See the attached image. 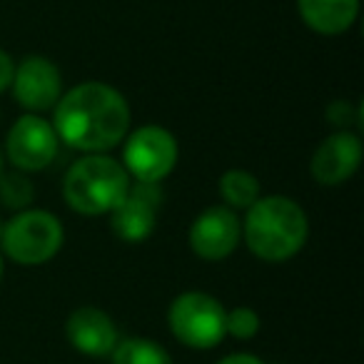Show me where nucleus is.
I'll list each match as a JSON object with an SVG mask.
<instances>
[{
  "label": "nucleus",
  "instance_id": "obj_1",
  "mask_svg": "<svg viewBox=\"0 0 364 364\" xmlns=\"http://www.w3.org/2000/svg\"><path fill=\"white\" fill-rule=\"evenodd\" d=\"M60 142L80 152H105L125 140L130 130V105L107 82H80L55 102L53 117Z\"/></svg>",
  "mask_w": 364,
  "mask_h": 364
},
{
  "label": "nucleus",
  "instance_id": "obj_2",
  "mask_svg": "<svg viewBox=\"0 0 364 364\" xmlns=\"http://www.w3.org/2000/svg\"><path fill=\"white\" fill-rule=\"evenodd\" d=\"M245 242L264 262H284L304 247L309 237L307 213L284 195L259 198L242 225Z\"/></svg>",
  "mask_w": 364,
  "mask_h": 364
},
{
  "label": "nucleus",
  "instance_id": "obj_3",
  "mask_svg": "<svg viewBox=\"0 0 364 364\" xmlns=\"http://www.w3.org/2000/svg\"><path fill=\"white\" fill-rule=\"evenodd\" d=\"M130 175L120 162L92 152L70 165L63 182V198L75 213L97 218L110 215L130 190Z\"/></svg>",
  "mask_w": 364,
  "mask_h": 364
},
{
  "label": "nucleus",
  "instance_id": "obj_4",
  "mask_svg": "<svg viewBox=\"0 0 364 364\" xmlns=\"http://www.w3.org/2000/svg\"><path fill=\"white\" fill-rule=\"evenodd\" d=\"M63 232L60 220L46 210H23L0 230V247L8 259L23 267L46 264L60 252Z\"/></svg>",
  "mask_w": 364,
  "mask_h": 364
},
{
  "label": "nucleus",
  "instance_id": "obj_5",
  "mask_svg": "<svg viewBox=\"0 0 364 364\" xmlns=\"http://www.w3.org/2000/svg\"><path fill=\"white\" fill-rule=\"evenodd\" d=\"M225 314L220 299L205 292H182L172 299L167 322L177 342L193 349H213L228 337Z\"/></svg>",
  "mask_w": 364,
  "mask_h": 364
},
{
  "label": "nucleus",
  "instance_id": "obj_6",
  "mask_svg": "<svg viewBox=\"0 0 364 364\" xmlns=\"http://www.w3.org/2000/svg\"><path fill=\"white\" fill-rule=\"evenodd\" d=\"M177 155L180 150H177V140L170 130L160 125H145L137 127L125 140V150H122L125 165L122 167L135 182L160 185V180H165L172 172Z\"/></svg>",
  "mask_w": 364,
  "mask_h": 364
},
{
  "label": "nucleus",
  "instance_id": "obj_7",
  "mask_svg": "<svg viewBox=\"0 0 364 364\" xmlns=\"http://www.w3.org/2000/svg\"><path fill=\"white\" fill-rule=\"evenodd\" d=\"M58 137L53 122L43 120L41 115H23L13 122L8 132L6 155L21 172H38L46 170L58 155Z\"/></svg>",
  "mask_w": 364,
  "mask_h": 364
},
{
  "label": "nucleus",
  "instance_id": "obj_8",
  "mask_svg": "<svg viewBox=\"0 0 364 364\" xmlns=\"http://www.w3.org/2000/svg\"><path fill=\"white\" fill-rule=\"evenodd\" d=\"M11 87L18 105L38 115L55 107V102L60 100L63 77L53 60L43 55H28L16 65Z\"/></svg>",
  "mask_w": 364,
  "mask_h": 364
},
{
  "label": "nucleus",
  "instance_id": "obj_9",
  "mask_svg": "<svg viewBox=\"0 0 364 364\" xmlns=\"http://www.w3.org/2000/svg\"><path fill=\"white\" fill-rule=\"evenodd\" d=\"M242 240V223L237 213L225 205H213L195 218L190 228V247L200 259L220 262L237 250Z\"/></svg>",
  "mask_w": 364,
  "mask_h": 364
},
{
  "label": "nucleus",
  "instance_id": "obj_10",
  "mask_svg": "<svg viewBox=\"0 0 364 364\" xmlns=\"http://www.w3.org/2000/svg\"><path fill=\"white\" fill-rule=\"evenodd\" d=\"M162 193L152 182H135L130 185L127 195L120 200L115 210L110 213L112 232L122 242H145L157 225V210H160Z\"/></svg>",
  "mask_w": 364,
  "mask_h": 364
},
{
  "label": "nucleus",
  "instance_id": "obj_11",
  "mask_svg": "<svg viewBox=\"0 0 364 364\" xmlns=\"http://www.w3.org/2000/svg\"><path fill=\"white\" fill-rule=\"evenodd\" d=\"M362 162V140L349 130H339L319 142L314 150L309 170L322 188H337L344 185Z\"/></svg>",
  "mask_w": 364,
  "mask_h": 364
},
{
  "label": "nucleus",
  "instance_id": "obj_12",
  "mask_svg": "<svg viewBox=\"0 0 364 364\" xmlns=\"http://www.w3.org/2000/svg\"><path fill=\"white\" fill-rule=\"evenodd\" d=\"M65 337L87 357H107L120 342L112 317L97 307H77L65 322Z\"/></svg>",
  "mask_w": 364,
  "mask_h": 364
},
{
  "label": "nucleus",
  "instance_id": "obj_13",
  "mask_svg": "<svg viewBox=\"0 0 364 364\" xmlns=\"http://www.w3.org/2000/svg\"><path fill=\"white\" fill-rule=\"evenodd\" d=\"M304 26L322 36H339L354 26L359 16V0H297Z\"/></svg>",
  "mask_w": 364,
  "mask_h": 364
},
{
  "label": "nucleus",
  "instance_id": "obj_14",
  "mask_svg": "<svg viewBox=\"0 0 364 364\" xmlns=\"http://www.w3.org/2000/svg\"><path fill=\"white\" fill-rule=\"evenodd\" d=\"M220 198L230 210H250L259 200V182L247 170H228L220 177Z\"/></svg>",
  "mask_w": 364,
  "mask_h": 364
},
{
  "label": "nucleus",
  "instance_id": "obj_15",
  "mask_svg": "<svg viewBox=\"0 0 364 364\" xmlns=\"http://www.w3.org/2000/svg\"><path fill=\"white\" fill-rule=\"evenodd\" d=\"M112 364H172L170 354L145 337L120 339L112 349Z\"/></svg>",
  "mask_w": 364,
  "mask_h": 364
},
{
  "label": "nucleus",
  "instance_id": "obj_16",
  "mask_svg": "<svg viewBox=\"0 0 364 364\" xmlns=\"http://www.w3.org/2000/svg\"><path fill=\"white\" fill-rule=\"evenodd\" d=\"M36 198V188L33 182L26 177V172H3L0 175V203L6 205L8 210H28V205Z\"/></svg>",
  "mask_w": 364,
  "mask_h": 364
},
{
  "label": "nucleus",
  "instance_id": "obj_17",
  "mask_svg": "<svg viewBox=\"0 0 364 364\" xmlns=\"http://www.w3.org/2000/svg\"><path fill=\"white\" fill-rule=\"evenodd\" d=\"M225 332L235 339H252L259 332V314L252 307H235L225 314Z\"/></svg>",
  "mask_w": 364,
  "mask_h": 364
},
{
  "label": "nucleus",
  "instance_id": "obj_18",
  "mask_svg": "<svg viewBox=\"0 0 364 364\" xmlns=\"http://www.w3.org/2000/svg\"><path fill=\"white\" fill-rule=\"evenodd\" d=\"M327 117L332 120V125H339V127H347L349 122H354L357 112L349 107V102L344 100H334L332 105L327 107Z\"/></svg>",
  "mask_w": 364,
  "mask_h": 364
},
{
  "label": "nucleus",
  "instance_id": "obj_19",
  "mask_svg": "<svg viewBox=\"0 0 364 364\" xmlns=\"http://www.w3.org/2000/svg\"><path fill=\"white\" fill-rule=\"evenodd\" d=\"M13 73H16V63L6 50H0V92H6L13 82Z\"/></svg>",
  "mask_w": 364,
  "mask_h": 364
},
{
  "label": "nucleus",
  "instance_id": "obj_20",
  "mask_svg": "<svg viewBox=\"0 0 364 364\" xmlns=\"http://www.w3.org/2000/svg\"><path fill=\"white\" fill-rule=\"evenodd\" d=\"M218 364H264L259 357H255V354H230V357L220 359Z\"/></svg>",
  "mask_w": 364,
  "mask_h": 364
},
{
  "label": "nucleus",
  "instance_id": "obj_21",
  "mask_svg": "<svg viewBox=\"0 0 364 364\" xmlns=\"http://www.w3.org/2000/svg\"><path fill=\"white\" fill-rule=\"evenodd\" d=\"M3 269H6V262H3V255H0V279H3Z\"/></svg>",
  "mask_w": 364,
  "mask_h": 364
},
{
  "label": "nucleus",
  "instance_id": "obj_22",
  "mask_svg": "<svg viewBox=\"0 0 364 364\" xmlns=\"http://www.w3.org/2000/svg\"><path fill=\"white\" fill-rule=\"evenodd\" d=\"M3 172L6 170H3V150H0V175H3Z\"/></svg>",
  "mask_w": 364,
  "mask_h": 364
},
{
  "label": "nucleus",
  "instance_id": "obj_23",
  "mask_svg": "<svg viewBox=\"0 0 364 364\" xmlns=\"http://www.w3.org/2000/svg\"><path fill=\"white\" fill-rule=\"evenodd\" d=\"M0 230H3V220H0Z\"/></svg>",
  "mask_w": 364,
  "mask_h": 364
}]
</instances>
